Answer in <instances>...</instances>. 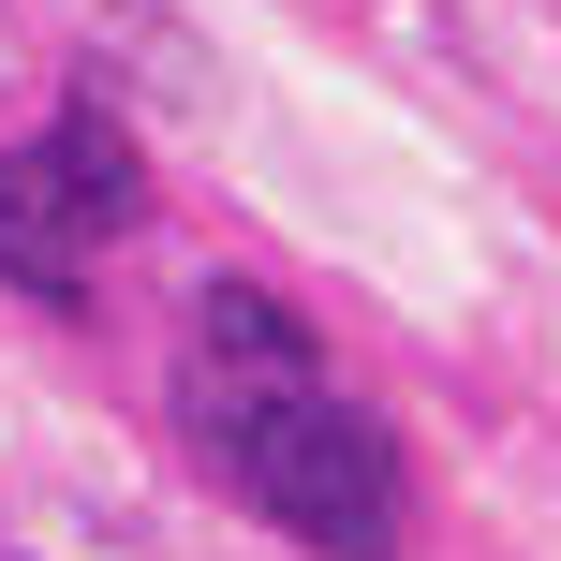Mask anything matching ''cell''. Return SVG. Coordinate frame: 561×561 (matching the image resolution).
<instances>
[{
    "label": "cell",
    "mask_w": 561,
    "mask_h": 561,
    "mask_svg": "<svg viewBox=\"0 0 561 561\" xmlns=\"http://www.w3.org/2000/svg\"><path fill=\"white\" fill-rule=\"evenodd\" d=\"M148 222V163L104 104H59L45 134L0 148V296L30 310H89V266Z\"/></svg>",
    "instance_id": "2"
},
{
    "label": "cell",
    "mask_w": 561,
    "mask_h": 561,
    "mask_svg": "<svg viewBox=\"0 0 561 561\" xmlns=\"http://www.w3.org/2000/svg\"><path fill=\"white\" fill-rule=\"evenodd\" d=\"M178 399H193L207 473H222L266 533H296L310 561H399V533H414V473H399L385 414L325 385V355H310V369H207L193 355Z\"/></svg>",
    "instance_id": "1"
}]
</instances>
